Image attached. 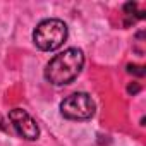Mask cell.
<instances>
[{"label": "cell", "instance_id": "5", "mask_svg": "<svg viewBox=\"0 0 146 146\" xmlns=\"http://www.w3.org/2000/svg\"><path fill=\"white\" fill-rule=\"evenodd\" d=\"M127 70L131 72H134V74H137V76H144V70H143V67L141 65H127Z\"/></svg>", "mask_w": 146, "mask_h": 146}, {"label": "cell", "instance_id": "2", "mask_svg": "<svg viewBox=\"0 0 146 146\" xmlns=\"http://www.w3.org/2000/svg\"><path fill=\"white\" fill-rule=\"evenodd\" d=\"M67 40V26L60 19H45L33 31L35 45L43 52H53Z\"/></svg>", "mask_w": 146, "mask_h": 146}, {"label": "cell", "instance_id": "6", "mask_svg": "<svg viewBox=\"0 0 146 146\" xmlns=\"http://www.w3.org/2000/svg\"><path fill=\"white\" fill-rule=\"evenodd\" d=\"M127 91H129V93H137V91H139V84H137V83L129 84V86H127Z\"/></svg>", "mask_w": 146, "mask_h": 146}, {"label": "cell", "instance_id": "4", "mask_svg": "<svg viewBox=\"0 0 146 146\" xmlns=\"http://www.w3.org/2000/svg\"><path fill=\"white\" fill-rule=\"evenodd\" d=\"M9 120L14 127V131L28 141H35L40 136V129L38 124L35 122V119L23 108H12L9 112Z\"/></svg>", "mask_w": 146, "mask_h": 146}, {"label": "cell", "instance_id": "1", "mask_svg": "<svg viewBox=\"0 0 146 146\" xmlns=\"http://www.w3.org/2000/svg\"><path fill=\"white\" fill-rule=\"evenodd\" d=\"M84 53L79 48H67L62 53L55 55L45 69V79L50 84L64 86L72 83L83 70Z\"/></svg>", "mask_w": 146, "mask_h": 146}, {"label": "cell", "instance_id": "3", "mask_svg": "<svg viewBox=\"0 0 146 146\" xmlns=\"http://www.w3.org/2000/svg\"><path fill=\"white\" fill-rule=\"evenodd\" d=\"M95 108L88 93H74L60 103V113L69 120H88L95 115Z\"/></svg>", "mask_w": 146, "mask_h": 146}]
</instances>
